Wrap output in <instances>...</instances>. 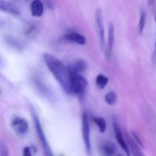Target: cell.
I'll list each match as a JSON object with an SVG mask.
<instances>
[{
	"label": "cell",
	"instance_id": "obj_1",
	"mask_svg": "<svg viewBox=\"0 0 156 156\" xmlns=\"http://www.w3.org/2000/svg\"><path fill=\"white\" fill-rule=\"evenodd\" d=\"M43 58L47 66L64 91L72 93V75L68 67L57 57L50 53H44Z\"/></svg>",
	"mask_w": 156,
	"mask_h": 156
},
{
	"label": "cell",
	"instance_id": "obj_2",
	"mask_svg": "<svg viewBox=\"0 0 156 156\" xmlns=\"http://www.w3.org/2000/svg\"><path fill=\"white\" fill-rule=\"evenodd\" d=\"M32 115H33L34 121L35 124V128H36L37 133V135L39 136L40 140H41V145H42L43 148H44V153H45L46 155L51 156L53 155V153H52L51 149L50 147V145H49L48 141H47V138H46L45 135H44V130H43L42 126H41V121L39 120V117H38L36 111L34 109H32Z\"/></svg>",
	"mask_w": 156,
	"mask_h": 156
},
{
	"label": "cell",
	"instance_id": "obj_3",
	"mask_svg": "<svg viewBox=\"0 0 156 156\" xmlns=\"http://www.w3.org/2000/svg\"><path fill=\"white\" fill-rule=\"evenodd\" d=\"M88 86V81L80 74L72 76V93L81 95Z\"/></svg>",
	"mask_w": 156,
	"mask_h": 156
},
{
	"label": "cell",
	"instance_id": "obj_4",
	"mask_svg": "<svg viewBox=\"0 0 156 156\" xmlns=\"http://www.w3.org/2000/svg\"><path fill=\"white\" fill-rule=\"evenodd\" d=\"M82 136H83V141L85 143L87 154L91 155V140H90V127L87 113H84L82 114Z\"/></svg>",
	"mask_w": 156,
	"mask_h": 156
},
{
	"label": "cell",
	"instance_id": "obj_5",
	"mask_svg": "<svg viewBox=\"0 0 156 156\" xmlns=\"http://www.w3.org/2000/svg\"><path fill=\"white\" fill-rule=\"evenodd\" d=\"M94 19H95L96 28H97L99 40H100L101 47L103 48L105 47V25H104V18L103 13L101 9H97L95 11L94 15Z\"/></svg>",
	"mask_w": 156,
	"mask_h": 156
},
{
	"label": "cell",
	"instance_id": "obj_6",
	"mask_svg": "<svg viewBox=\"0 0 156 156\" xmlns=\"http://www.w3.org/2000/svg\"><path fill=\"white\" fill-rule=\"evenodd\" d=\"M12 126L15 133L19 136L25 135L29 129L28 123L27 120L21 117H15L12 120Z\"/></svg>",
	"mask_w": 156,
	"mask_h": 156
},
{
	"label": "cell",
	"instance_id": "obj_7",
	"mask_svg": "<svg viewBox=\"0 0 156 156\" xmlns=\"http://www.w3.org/2000/svg\"><path fill=\"white\" fill-rule=\"evenodd\" d=\"M113 125H114V133H115L116 139H117V143H119V145L120 146V147L122 148L123 151L125 152V153L127 155H130L129 153V149L128 148L127 143H126V140H125L124 136L122 134L121 129H120V126L117 123V122L116 120H114V123H113Z\"/></svg>",
	"mask_w": 156,
	"mask_h": 156
},
{
	"label": "cell",
	"instance_id": "obj_8",
	"mask_svg": "<svg viewBox=\"0 0 156 156\" xmlns=\"http://www.w3.org/2000/svg\"><path fill=\"white\" fill-rule=\"evenodd\" d=\"M67 67H68L70 74L72 76H74V75L80 74V73L85 72L87 69V64L84 60L79 59V60H76L73 62Z\"/></svg>",
	"mask_w": 156,
	"mask_h": 156
},
{
	"label": "cell",
	"instance_id": "obj_9",
	"mask_svg": "<svg viewBox=\"0 0 156 156\" xmlns=\"http://www.w3.org/2000/svg\"><path fill=\"white\" fill-rule=\"evenodd\" d=\"M0 11L15 15H21V11L17 6L5 0H0Z\"/></svg>",
	"mask_w": 156,
	"mask_h": 156
},
{
	"label": "cell",
	"instance_id": "obj_10",
	"mask_svg": "<svg viewBox=\"0 0 156 156\" xmlns=\"http://www.w3.org/2000/svg\"><path fill=\"white\" fill-rule=\"evenodd\" d=\"M64 39L68 42L76 43L77 44H80V45H85L86 44V37L80 34L76 33V32H72V33L66 34Z\"/></svg>",
	"mask_w": 156,
	"mask_h": 156
},
{
	"label": "cell",
	"instance_id": "obj_11",
	"mask_svg": "<svg viewBox=\"0 0 156 156\" xmlns=\"http://www.w3.org/2000/svg\"><path fill=\"white\" fill-rule=\"evenodd\" d=\"M108 28H109L108 29V46H107L106 55L108 59H111L113 47H114V27L112 23H110Z\"/></svg>",
	"mask_w": 156,
	"mask_h": 156
},
{
	"label": "cell",
	"instance_id": "obj_12",
	"mask_svg": "<svg viewBox=\"0 0 156 156\" xmlns=\"http://www.w3.org/2000/svg\"><path fill=\"white\" fill-rule=\"evenodd\" d=\"M125 138H126V142L127 143L128 148L129 149V152H132V153L133 154V155H143V152L140 150V147L138 146L136 142L135 141V140H133L129 135L127 134H125Z\"/></svg>",
	"mask_w": 156,
	"mask_h": 156
},
{
	"label": "cell",
	"instance_id": "obj_13",
	"mask_svg": "<svg viewBox=\"0 0 156 156\" xmlns=\"http://www.w3.org/2000/svg\"><path fill=\"white\" fill-rule=\"evenodd\" d=\"M32 15L34 17H41L44 14V5L40 0H34L30 5Z\"/></svg>",
	"mask_w": 156,
	"mask_h": 156
},
{
	"label": "cell",
	"instance_id": "obj_14",
	"mask_svg": "<svg viewBox=\"0 0 156 156\" xmlns=\"http://www.w3.org/2000/svg\"><path fill=\"white\" fill-rule=\"evenodd\" d=\"M116 146L111 142H107L102 145V151L107 155H112L116 152Z\"/></svg>",
	"mask_w": 156,
	"mask_h": 156
},
{
	"label": "cell",
	"instance_id": "obj_15",
	"mask_svg": "<svg viewBox=\"0 0 156 156\" xmlns=\"http://www.w3.org/2000/svg\"><path fill=\"white\" fill-rule=\"evenodd\" d=\"M108 83V78L104 75H98L96 78V85L100 89H104Z\"/></svg>",
	"mask_w": 156,
	"mask_h": 156
},
{
	"label": "cell",
	"instance_id": "obj_16",
	"mask_svg": "<svg viewBox=\"0 0 156 156\" xmlns=\"http://www.w3.org/2000/svg\"><path fill=\"white\" fill-rule=\"evenodd\" d=\"M92 120L98 125V126L99 129H100V132L101 133H103L105 132V130H106L107 124L105 119L100 117H92Z\"/></svg>",
	"mask_w": 156,
	"mask_h": 156
},
{
	"label": "cell",
	"instance_id": "obj_17",
	"mask_svg": "<svg viewBox=\"0 0 156 156\" xmlns=\"http://www.w3.org/2000/svg\"><path fill=\"white\" fill-rule=\"evenodd\" d=\"M105 101L108 105H114L117 102V94L114 91H110L105 95Z\"/></svg>",
	"mask_w": 156,
	"mask_h": 156
},
{
	"label": "cell",
	"instance_id": "obj_18",
	"mask_svg": "<svg viewBox=\"0 0 156 156\" xmlns=\"http://www.w3.org/2000/svg\"><path fill=\"white\" fill-rule=\"evenodd\" d=\"M146 13L145 11H142L141 15H140V21H139V33L141 34L143 33V30H144L145 24H146Z\"/></svg>",
	"mask_w": 156,
	"mask_h": 156
},
{
	"label": "cell",
	"instance_id": "obj_19",
	"mask_svg": "<svg viewBox=\"0 0 156 156\" xmlns=\"http://www.w3.org/2000/svg\"><path fill=\"white\" fill-rule=\"evenodd\" d=\"M35 148L34 147H29V146H27V147L24 148L23 149V155L24 156H30L33 155L35 152Z\"/></svg>",
	"mask_w": 156,
	"mask_h": 156
},
{
	"label": "cell",
	"instance_id": "obj_20",
	"mask_svg": "<svg viewBox=\"0 0 156 156\" xmlns=\"http://www.w3.org/2000/svg\"><path fill=\"white\" fill-rule=\"evenodd\" d=\"M9 152L7 151V148H6L5 145L0 141V155H8Z\"/></svg>",
	"mask_w": 156,
	"mask_h": 156
},
{
	"label": "cell",
	"instance_id": "obj_21",
	"mask_svg": "<svg viewBox=\"0 0 156 156\" xmlns=\"http://www.w3.org/2000/svg\"><path fill=\"white\" fill-rule=\"evenodd\" d=\"M132 134H133V139L135 140V141L136 142L137 144H138L140 146H141L142 148H144V146H143V142H142V140H140V138L139 137V136L137 135L135 131H133Z\"/></svg>",
	"mask_w": 156,
	"mask_h": 156
},
{
	"label": "cell",
	"instance_id": "obj_22",
	"mask_svg": "<svg viewBox=\"0 0 156 156\" xmlns=\"http://www.w3.org/2000/svg\"><path fill=\"white\" fill-rule=\"evenodd\" d=\"M3 66V60L1 57H0V66Z\"/></svg>",
	"mask_w": 156,
	"mask_h": 156
},
{
	"label": "cell",
	"instance_id": "obj_23",
	"mask_svg": "<svg viewBox=\"0 0 156 156\" xmlns=\"http://www.w3.org/2000/svg\"><path fill=\"white\" fill-rule=\"evenodd\" d=\"M155 2V24H156V0H154Z\"/></svg>",
	"mask_w": 156,
	"mask_h": 156
},
{
	"label": "cell",
	"instance_id": "obj_24",
	"mask_svg": "<svg viewBox=\"0 0 156 156\" xmlns=\"http://www.w3.org/2000/svg\"><path fill=\"white\" fill-rule=\"evenodd\" d=\"M155 59H156V37H155Z\"/></svg>",
	"mask_w": 156,
	"mask_h": 156
}]
</instances>
